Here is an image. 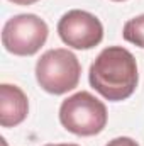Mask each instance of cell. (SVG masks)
<instances>
[{
  "instance_id": "1",
  "label": "cell",
  "mask_w": 144,
  "mask_h": 146,
  "mask_svg": "<svg viewBox=\"0 0 144 146\" xmlns=\"http://www.w3.org/2000/svg\"><path fill=\"white\" fill-rule=\"evenodd\" d=\"M88 80L92 88L110 102L129 99L139 82L134 54L122 46L105 48L92 63Z\"/></svg>"
},
{
  "instance_id": "2",
  "label": "cell",
  "mask_w": 144,
  "mask_h": 146,
  "mask_svg": "<svg viewBox=\"0 0 144 146\" xmlns=\"http://www.w3.org/2000/svg\"><path fill=\"white\" fill-rule=\"evenodd\" d=\"M81 65L70 49H49L36 63V80L39 87L53 95H63L78 87Z\"/></svg>"
},
{
  "instance_id": "3",
  "label": "cell",
  "mask_w": 144,
  "mask_h": 146,
  "mask_svg": "<svg viewBox=\"0 0 144 146\" xmlns=\"http://www.w3.org/2000/svg\"><path fill=\"white\" fill-rule=\"evenodd\" d=\"M107 107L90 92H76L61 102L59 122L76 136L100 134L107 126Z\"/></svg>"
},
{
  "instance_id": "4",
  "label": "cell",
  "mask_w": 144,
  "mask_h": 146,
  "mask_svg": "<svg viewBox=\"0 0 144 146\" xmlns=\"http://www.w3.org/2000/svg\"><path fill=\"white\" fill-rule=\"evenodd\" d=\"M49 27L36 14L10 17L2 29L3 48L15 56H32L48 41Z\"/></svg>"
},
{
  "instance_id": "5",
  "label": "cell",
  "mask_w": 144,
  "mask_h": 146,
  "mask_svg": "<svg viewBox=\"0 0 144 146\" xmlns=\"http://www.w3.org/2000/svg\"><path fill=\"white\" fill-rule=\"evenodd\" d=\"M61 41L75 49H92L104 39V26L93 14L80 9L68 10L58 22Z\"/></svg>"
},
{
  "instance_id": "6",
  "label": "cell",
  "mask_w": 144,
  "mask_h": 146,
  "mask_svg": "<svg viewBox=\"0 0 144 146\" xmlns=\"http://www.w3.org/2000/svg\"><path fill=\"white\" fill-rule=\"evenodd\" d=\"M29 114L27 95L17 85H0V124L2 127H15L26 121Z\"/></svg>"
},
{
  "instance_id": "7",
  "label": "cell",
  "mask_w": 144,
  "mask_h": 146,
  "mask_svg": "<svg viewBox=\"0 0 144 146\" xmlns=\"http://www.w3.org/2000/svg\"><path fill=\"white\" fill-rule=\"evenodd\" d=\"M122 36H124V39L127 42L136 44L137 48H143L144 49V14L131 19V21H127L124 24Z\"/></svg>"
},
{
  "instance_id": "8",
  "label": "cell",
  "mask_w": 144,
  "mask_h": 146,
  "mask_svg": "<svg viewBox=\"0 0 144 146\" xmlns=\"http://www.w3.org/2000/svg\"><path fill=\"white\" fill-rule=\"evenodd\" d=\"M105 146H139L132 138H127V136H120V138H114L112 141H108Z\"/></svg>"
},
{
  "instance_id": "9",
  "label": "cell",
  "mask_w": 144,
  "mask_h": 146,
  "mask_svg": "<svg viewBox=\"0 0 144 146\" xmlns=\"http://www.w3.org/2000/svg\"><path fill=\"white\" fill-rule=\"evenodd\" d=\"M9 2H12L15 5H32V3H36L39 0H9Z\"/></svg>"
},
{
  "instance_id": "10",
  "label": "cell",
  "mask_w": 144,
  "mask_h": 146,
  "mask_svg": "<svg viewBox=\"0 0 144 146\" xmlns=\"http://www.w3.org/2000/svg\"><path fill=\"white\" fill-rule=\"evenodd\" d=\"M44 146H78V145H73V143H58V145H44Z\"/></svg>"
},
{
  "instance_id": "11",
  "label": "cell",
  "mask_w": 144,
  "mask_h": 146,
  "mask_svg": "<svg viewBox=\"0 0 144 146\" xmlns=\"http://www.w3.org/2000/svg\"><path fill=\"white\" fill-rule=\"evenodd\" d=\"M0 145H2V146H9V145H7V141H5V138H2V139H0Z\"/></svg>"
},
{
  "instance_id": "12",
  "label": "cell",
  "mask_w": 144,
  "mask_h": 146,
  "mask_svg": "<svg viewBox=\"0 0 144 146\" xmlns=\"http://www.w3.org/2000/svg\"><path fill=\"white\" fill-rule=\"evenodd\" d=\"M112 2H126V0H112Z\"/></svg>"
}]
</instances>
